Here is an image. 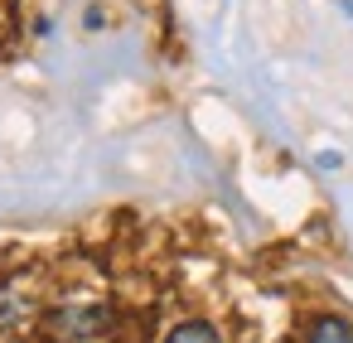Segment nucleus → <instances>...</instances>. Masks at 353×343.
I'll return each mask as SVG.
<instances>
[{
  "label": "nucleus",
  "instance_id": "nucleus-2",
  "mask_svg": "<svg viewBox=\"0 0 353 343\" xmlns=\"http://www.w3.org/2000/svg\"><path fill=\"white\" fill-rule=\"evenodd\" d=\"M30 324H44L39 285L34 280H6V285H0V333L30 329Z\"/></svg>",
  "mask_w": 353,
  "mask_h": 343
},
{
  "label": "nucleus",
  "instance_id": "nucleus-3",
  "mask_svg": "<svg viewBox=\"0 0 353 343\" xmlns=\"http://www.w3.org/2000/svg\"><path fill=\"white\" fill-rule=\"evenodd\" d=\"M305 343H353V324L339 319V314H319L305 329Z\"/></svg>",
  "mask_w": 353,
  "mask_h": 343
},
{
  "label": "nucleus",
  "instance_id": "nucleus-4",
  "mask_svg": "<svg viewBox=\"0 0 353 343\" xmlns=\"http://www.w3.org/2000/svg\"><path fill=\"white\" fill-rule=\"evenodd\" d=\"M165 343H223V338H218L213 324H203V319H184V324H174V329L165 333Z\"/></svg>",
  "mask_w": 353,
  "mask_h": 343
},
{
  "label": "nucleus",
  "instance_id": "nucleus-5",
  "mask_svg": "<svg viewBox=\"0 0 353 343\" xmlns=\"http://www.w3.org/2000/svg\"><path fill=\"white\" fill-rule=\"evenodd\" d=\"M339 6H343V15H348V20H353V0H339Z\"/></svg>",
  "mask_w": 353,
  "mask_h": 343
},
{
  "label": "nucleus",
  "instance_id": "nucleus-1",
  "mask_svg": "<svg viewBox=\"0 0 353 343\" xmlns=\"http://www.w3.org/2000/svg\"><path fill=\"white\" fill-rule=\"evenodd\" d=\"M44 333L54 343H92V338L112 333V304H102V300H68V304L44 314Z\"/></svg>",
  "mask_w": 353,
  "mask_h": 343
}]
</instances>
